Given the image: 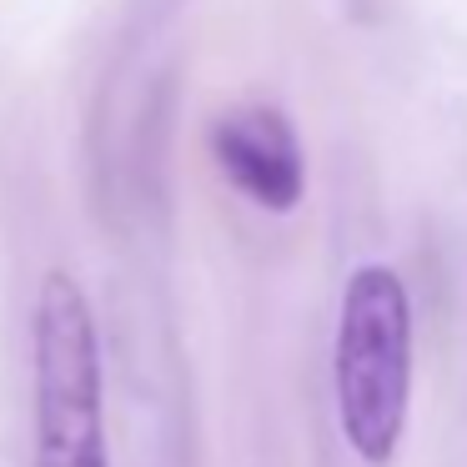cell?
Listing matches in <instances>:
<instances>
[{
	"mask_svg": "<svg viewBox=\"0 0 467 467\" xmlns=\"http://www.w3.org/2000/svg\"><path fill=\"white\" fill-rule=\"evenodd\" d=\"M412 392V312L392 266H357L337 317V417L362 462H387Z\"/></svg>",
	"mask_w": 467,
	"mask_h": 467,
	"instance_id": "cell-1",
	"label": "cell"
},
{
	"mask_svg": "<svg viewBox=\"0 0 467 467\" xmlns=\"http://www.w3.org/2000/svg\"><path fill=\"white\" fill-rule=\"evenodd\" d=\"M36 467H111L91 306L66 272L36 302Z\"/></svg>",
	"mask_w": 467,
	"mask_h": 467,
	"instance_id": "cell-2",
	"label": "cell"
},
{
	"mask_svg": "<svg viewBox=\"0 0 467 467\" xmlns=\"http://www.w3.org/2000/svg\"><path fill=\"white\" fill-rule=\"evenodd\" d=\"M212 156L222 176L266 212H292L306 192V161L292 121L272 106H242L212 121Z\"/></svg>",
	"mask_w": 467,
	"mask_h": 467,
	"instance_id": "cell-3",
	"label": "cell"
}]
</instances>
